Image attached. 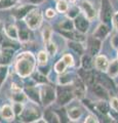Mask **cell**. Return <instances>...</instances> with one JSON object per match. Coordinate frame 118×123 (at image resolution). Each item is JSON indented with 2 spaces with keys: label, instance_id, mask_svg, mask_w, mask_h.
I'll use <instances>...</instances> for the list:
<instances>
[{
  "label": "cell",
  "instance_id": "6da1fadb",
  "mask_svg": "<svg viewBox=\"0 0 118 123\" xmlns=\"http://www.w3.org/2000/svg\"><path fill=\"white\" fill-rule=\"evenodd\" d=\"M34 67H35V59L32 53L24 52L18 57L16 68L21 77L29 76L33 72Z\"/></svg>",
  "mask_w": 118,
  "mask_h": 123
},
{
  "label": "cell",
  "instance_id": "7a4b0ae2",
  "mask_svg": "<svg viewBox=\"0 0 118 123\" xmlns=\"http://www.w3.org/2000/svg\"><path fill=\"white\" fill-rule=\"evenodd\" d=\"M26 22H27L28 26L31 29H37L40 26L41 22H42V14H41L40 10L34 9L31 10L30 12L26 15Z\"/></svg>",
  "mask_w": 118,
  "mask_h": 123
},
{
  "label": "cell",
  "instance_id": "3957f363",
  "mask_svg": "<svg viewBox=\"0 0 118 123\" xmlns=\"http://www.w3.org/2000/svg\"><path fill=\"white\" fill-rule=\"evenodd\" d=\"M40 98L43 105H49L56 98V91L52 87L48 85H44L40 92Z\"/></svg>",
  "mask_w": 118,
  "mask_h": 123
},
{
  "label": "cell",
  "instance_id": "277c9868",
  "mask_svg": "<svg viewBox=\"0 0 118 123\" xmlns=\"http://www.w3.org/2000/svg\"><path fill=\"white\" fill-rule=\"evenodd\" d=\"M102 18L106 23H109L113 18L112 7L108 0H103L102 1Z\"/></svg>",
  "mask_w": 118,
  "mask_h": 123
},
{
  "label": "cell",
  "instance_id": "5b68a950",
  "mask_svg": "<svg viewBox=\"0 0 118 123\" xmlns=\"http://www.w3.org/2000/svg\"><path fill=\"white\" fill-rule=\"evenodd\" d=\"M23 120L27 123L33 122L34 120H36L40 117V112L36 109H31V108H28L27 110H25V112L23 113Z\"/></svg>",
  "mask_w": 118,
  "mask_h": 123
},
{
  "label": "cell",
  "instance_id": "8992f818",
  "mask_svg": "<svg viewBox=\"0 0 118 123\" xmlns=\"http://www.w3.org/2000/svg\"><path fill=\"white\" fill-rule=\"evenodd\" d=\"M74 94L73 92L69 89H66V88H62V90L59 92V98L58 101L60 105H66L67 103H69L72 98H73Z\"/></svg>",
  "mask_w": 118,
  "mask_h": 123
},
{
  "label": "cell",
  "instance_id": "52a82bcc",
  "mask_svg": "<svg viewBox=\"0 0 118 123\" xmlns=\"http://www.w3.org/2000/svg\"><path fill=\"white\" fill-rule=\"evenodd\" d=\"M100 48H101V41L96 37L90 38L88 40V49L91 55H97L99 50H100Z\"/></svg>",
  "mask_w": 118,
  "mask_h": 123
},
{
  "label": "cell",
  "instance_id": "ba28073f",
  "mask_svg": "<svg viewBox=\"0 0 118 123\" xmlns=\"http://www.w3.org/2000/svg\"><path fill=\"white\" fill-rule=\"evenodd\" d=\"M74 26L77 28V30L81 33H84L87 31V28H88V23L85 20L84 18L82 17H77L75 18V23H74Z\"/></svg>",
  "mask_w": 118,
  "mask_h": 123
},
{
  "label": "cell",
  "instance_id": "9c48e42d",
  "mask_svg": "<svg viewBox=\"0 0 118 123\" xmlns=\"http://www.w3.org/2000/svg\"><path fill=\"white\" fill-rule=\"evenodd\" d=\"M12 55H13V49L6 46L1 51V59H0V61H1L2 64H8L11 61V59H12Z\"/></svg>",
  "mask_w": 118,
  "mask_h": 123
},
{
  "label": "cell",
  "instance_id": "30bf717a",
  "mask_svg": "<svg viewBox=\"0 0 118 123\" xmlns=\"http://www.w3.org/2000/svg\"><path fill=\"white\" fill-rule=\"evenodd\" d=\"M79 75L83 79V81L85 82L87 85H91L94 81V75L93 72H90L89 70H80Z\"/></svg>",
  "mask_w": 118,
  "mask_h": 123
},
{
  "label": "cell",
  "instance_id": "8fae6325",
  "mask_svg": "<svg viewBox=\"0 0 118 123\" xmlns=\"http://www.w3.org/2000/svg\"><path fill=\"white\" fill-rule=\"evenodd\" d=\"M96 67L100 71H107L109 68L108 61L104 55H99L96 59Z\"/></svg>",
  "mask_w": 118,
  "mask_h": 123
},
{
  "label": "cell",
  "instance_id": "7c38bea8",
  "mask_svg": "<svg viewBox=\"0 0 118 123\" xmlns=\"http://www.w3.org/2000/svg\"><path fill=\"white\" fill-rule=\"evenodd\" d=\"M0 114H1V117L3 119H5V120H11L13 118V110L8 105H5L1 108Z\"/></svg>",
  "mask_w": 118,
  "mask_h": 123
},
{
  "label": "cell",
  "instance_id": "4fadbf2b",
  "mask_svg": "<svg viewBox=\"0 0 118 123\" xmlns=\"http://www.w3.org/2000/svg\"><path fill=\"white\" fill-rule=\"evenodd\" d=\"M82 8H83L84 13L86 14L87 18H88V20H93L94 18V15H96V12H94V9H93V7L91 6L90 3L87 1L82 2Z\"/></svg>",
  "mask_w": 118,
  "mask_h": 123
},
{
  "label": "cell",
  "instance_id": "5bb4252c",
  "mask_svg": "<svg viewBox=\"0 0 118 123\" xmlns=\"http://www.w3.org/2000/svg\"><path fill=\"white\" fill-rule=\"evenodd\" d=\"M93 92L98 95V97H100L102 98H108L107 90H106V88L103 85H101V84H97V85L93 86Z\"/></svg>",
  "mask_w": 118,
  "mask_h": 123
},
{
  "label": "cell",
  "instance_id": "9a60e30c",
  "mask_svg": "<svg viewBox=\"0 0 118 123\" xmlns=\"http://www.w3.org/2000/svg\"><path fill=\"white\" fill-rule=\"evenodd\" d=\"M63 34L64 36H66L67 38H70L72 40H76V41H82L84 40V38H83V35L79 33H73L72 31H63V32H61Z\"/></svg>",
  "mask_w": 118,
  "mask_h": 123
},
{
  "label": "cell",
  "instance_id": "2e32d148",
  "mask_svg": "<svg viewBox=\"0 0 118 123\" xmlns=\"http://www.w3.org/2000/svg\"><path fill=\"white\" fill-rule=\"evenodd\" d=\"M108 32H109V31H108L107 27H106L105 25H101L97 29L96 33H94V37H96V38H104V37L107 36Z\"/></svg>",
  "mask_w": 118,
  "mask_h": 123
},
{
  "label": "cell",
  "instance_id": "e0dca14e",
  "mask_svg": "<svg viewBox=\"0 0 118 123\" xmlns=\"http://www.w3.org/2000/svg\"><path fill=\"white\" fill-rule=\"evenodd\" d=\"M5 32H6V35L9 38H11V39H17L18 38V30L16 27L12 25L7 26L5 29Z\"/></svg>",
  "mask_w": 118,
  "mask_h": 123
},
{
  "label": "cell",
  "instance_id": "ac0fdd59",
  "mask_svg": "<svg viewBox=\"0 0 118 123\" xmlns=\"http://www.w3.org/2000/svg\"><path fill=\"white\" fill-rule=\"evenodd\" d=\"M26 91H27V93H28V97L31 99H33L34 102H37V103L40 102V95L38 94V91L35 88H27Z\"/></svg>",
  "mask_w": 118,
  "mask_h": 123
},
{
  "label": "cell",
  "instance_id": "d6986e66",
  "mask_svg": "<svg viewBox=\"0 0 118 123\" xmlns=\"http://www.w3.org/2000/svg\"><path fill=\"white\" fill-rule=\"evenodd\" d=\"M82 67L84 70H90L93 68V61L89 55H84L82 56Z\"/></svg>",
  "mask_w": 118,
  "mask_h": 123
},
{
  "label": "cell",
  "instance_id": "ffe728a7",
  "mask_svg": "<svg viewBox=\"0 0 118 123\" xmlns=\"http://www.w3.org/2000/svg\"><path fill=\"white\" fill-rule=\"evenodd\" d=\"M108 72L111 77H115L118 75V62L117 61L112 62L111 65H110L108 68Z\"/></svg>",
  "mask_w": 118,
  "mask_h": 123
},
{
  "label": "cell",
  "instance_id": "44dd1931",
  "mask_svg": "<svg viewBox=\"0 0 118 123\" xmlns=\"http://www.w3.org/2000/svg\"><path fill=\"white\" fill-rule=\"evenodd\" d=\"M98 77H99V80L103 83V86L104 87H113L114 86L113 83H112V80L110 78H108L107 76L100 74V75H98Z\"/></svg>",
  "mask_w": 118,
  "mask_h": 123
},
{
  "label": "cell",
  "instance_id": "7402d4cb",
  "mask_svg": "<svg viewBox=\"0 0 118 123\" xmlns=\"http://www.w3.org/2000/svg\"><path fill=\"white\" fill-rule=\"evenodd\" d=\"M81 116V110L79 108H73L69 111V118L71 120H78V118Z\"/></svg>",
  "mask_w": 118,
  "mask_h": 123
},
{
  "label": "cell",
  "instance_id": "603a6c76",
  "mask_svg": "<svg viewBox=\"0 0 118 123\" xmlns=\"http://www.w3.org/2000/svg\"><path fill=\"white\" fill-rule=\"evenodd\" d=\"M45 119L48 123H60L59 118L56 117V115L52 112H46L45 113Z\"/></svg>",
  "mask_w": 118,
  "mask_h": 123
},
{
  "label": "cell",
  "instance_id": "cb8c5ba5",
  "mask_svg": "<svg viewBox=\"0 0 118 123\" xmlns=\"http://www.w3.org/2000/svg\"><path fill=\"white\" fill-rule=\"evenodd\" d=\"M30 9H31V7L30 6H23V7H21V8H19L17 10V12H16L17 17L19 18H21L24 17V15H27L30 12Z\"/></svg>",
  "mask_w": 118,
  "mask_h": 123
},
{
  "label": "cell",
  "instance_id": "d4e9b609",
  "mask_svg": "<svg viewBox=\"0 0 118 123\" xmlns=\"http://www.w3.org/2000/svg\"><path fill=\"white\" fill-rule=\"evenodd\" d=\"M61 28L65 31H72L74 28V24L72 21L67 20V21H64L63 23H61Z\"/></svg>",
  "mask_w": 118,
  "mask_h": 123
},
{
  "label": "cell",
  "instance_id": "484cf974",
  "mask_svg": "<svg viewBox=\"0 0 118 123\" xmlns=\"http://www.w3.org/2000/svg\"><path fill=\"white\" fill-rule=\"evenodd\" d=\"M97 108H98V110L100 111V112H102L103 114H107L109 112V105L106 102H100L97 105Z\"/></svg>",
  "mask_w": 118,
  "mask_h": 123
},
{
  "label": "cell",
  "instance_id": "4316f807",
  "mask_svg": "<svg viewBox=\"0 0 118 123\" xmlns=\"http://www.w3.org/2000/svg\"><path fill=\"white\" fill-rule=\"evenodd\" d=\"M66 67H67V65L66 63L63 61V60H61L59 61L58 63L56 64V66H55V70L58 72V73H63L65 70H66Z\"/></svg>",
  "mask_w": 118,
  "mask_h": 123
},
{
  "label": "cell",
  "instance_id": "83f0119b",
  "mask_svg": "<svg viewBox=\"0 0 118 123\" xmlns=\"http://www.w3.org/2000/svg\"><path fill=\"white\" fill-rule=\"evenodd\" d=\"M69 46L72 49H73V50H75L77 53H80V55H81V53L83 52L82 45H80L78 42H73V41H72V42H70V43H69Z\"/></svg>",
  "mask_w": 118,
  "mask_h": 123
},
{
  "label": "cell",
  "instance_id": "f1b7e54d",
  "mask_svg": "<svg viewBox=\"0 0 118 123\" xmlns=\"http://www.w3.org/2000/svg\"><path fill=\"white\" fill-rule=\"evenodd\" d=\"M56 8L60 12H65V11L68 10V4L66 1H64V0H60L58 2V4H56Z\"/></svg>",
  "mask_w": 118,
  "mask_h": 123
},
{
  "label": "cell",
  "instance_id": "f546056e",
  "mask_svg": "<svg viewBox=\"0 0 118 123\" xmlns=\"http://www.w3.org/2000/svg\"><path fill=\"white\" fill-rule=\"evenodd\" d=\"M6 75H7V68L4 66H1L0 67V86H1L2 83L4 82Z\"/></svg>",
  "mask_w": 118,
  "mask_h": 123
},
{
  "label": "cell",
  "instance_id": "4dcf8cb0",
  "mask_svg": "<svg viewBox=\"0 0 118 123\" xmlns=\"http://www.w3.org/2000/svg\"><path fill=\"white\" fill-rule=\"evenodd\" d=\"M13 0H0V9H5L12 6Z\"/></svg>",
  "mask_w": 118,
  "mask_h": 123
},
{
  "label": "cell",
  "instance_id": "1f68e13d",
  "mask_svg": "<svg viewBox=\"0 0 118 123\" xmlns=\"http://www.w3.org/2000/svg\"><path fill=\"white\" fill-rule=\"evenodd\" d=\"M63 61L66 63L67 66H73L74 62H73V57H72L70 55H65L63 56Z\"/></svg>",
  "mask_w": 118,
  "mask_h": 123
},
{
  "label": "cell",
  "instance_id": "d6a6232c",
  "mask_svg": "<svg viewBox=\"0 0 118 123\" xmlns=\"http://www.w3.org/2000/svg\"><path fill=\"white\" fill-rule=\"evenodd\" d=\"M19 36H20L21 41H27L29 39V33L27 30H21Z\"/></svg>",
  "mask_w": 118,
  "mask_h": 123
},
{
  "label": "cell",
  "instance_id": "836d02e7",
  "mask_svg": "<svg viewBox=\"0 0 118 123\" xmlns=\"http://www.w3.org/2000/svg\"><path fill=\"white\" fill-rule=\"evenodd\" d=\"M38 61L40 64H45L47 62V55L44 51H40L38 55Z\"/></svg>",
  "mask_w": 118,
  "mask_h": 123
},
{
  "label": "cell",
  "instance_id": "e575fe53",
  "mask_svg": "<svg viewBox=\"0 0 118 123\" xmlns=\"http://www.w3.org/2000/svg\"><path fill=\"white\" fill-rule=\"evenodd\" d=\"M43 36H44V41L46 42V43H49V41H50V37H51V30L50 29H45L44 33H43Z\"/></svg>",
  "mask_w": 118,
  "mask_h": 123
},
{
  "label": "cell",
  "instance_id": "d590c367",
  "mask_svg": "<svg viewBox=\"0 0 118 123\" xmlns=\"http://www.w3.org/2000/svg\"><path fill=\"white\" fill-rule=\"evenodd\" d=\"M22 111H23V106L21 105V103H16L14 104V106H13V112L18 114V115H20L22 113Z\"/></svg>",
  "mask_w": 118,
  "mask_h": 123
},
{
  "label": "cell",
  "instance_id": "8d00e7d4",
  "mask_svg": "<svg viewBox=\"0 0 118 123\" xmlns=\"http://www.w3.org/2000/svg\"><path fill=\"white\" fill-rule=\"evenodd\" d=\"M59 82H60L61 84H68L69 82H71V78H70V76H69V75L62 76V77H60Z\"/></svg>",
  "mask_w": 118,
  "mask_h": 123
},
{
  "label": "cell",
  "instance_id": "74e56055",
  "mask_svg": "<svg viewBox=\"0 0 118 123\" xmlns=\"http://www.w3.org/2000/svg\"><path fill=\"white\" fill-rule=\"evenodd\" d=\"M47 50L48 52L50 53V55H55L56 53V45L55 44H52V43H47Z\"/></svg>",
  "mask_w": 118,
  "mask_h": 123
},
{
  "label": "cell",
  "instance_id": "f35d334b",
  "mask_svg": "<svg viewBox=\"0 0 118 123\" xmlns=\"http://www.w3.org/2000/svg\"><path fill=\"white\" fill-rule=\"evenodd\" d=\"M13 99L17 103H21L22 101H24V99H25V95L24 94H21V93H16V94L13 95Z\"/></svg>",
  "mask_w": 118,
  "mask_h": 123
},
{
  "label": "cell",
  "instance_id": "ab89813d",
  "mask_svg": "<svg viewBox=\"0 0 118 123\" xmlns=\"http://www.w3.org/2000/svg\"><path fill=\"white\" fill-rule=\"evenodd\" d=\"M111 107H112L115 111H118V98H113L111 99Z\"/></svg>",
  "mask_w": 118,
  "mask_h": 123
},
{
  "label": "cell",
  "instance_id": "60d3db41",
  "mask_svg": "<svg viewBox=\"0 0 118 123\" xmlns=\"http://www.w3.org/2000/svg\"><path fill=\"white\" fill-rule=\"evenodd\" d=\"M84 123H98V122H97L96 117L93 116V115H89V116H87V117H86Z\"/></svg>",
  "mask_w": 118,
  "mask_h": 123
},
{
  "label": "cell",
  "instance_id": "b9f144b4",
  "mask_svg": "<svg viewBox=\"0 0 118 123\" xmlns=\"http://www.w3.org/2000/svg\"><path fill=\"white\" fill-rule=\"evenodd\" d=\"M111 43L113 45V47H118V34L114 35L111 39Z\"/></svg>",
  "mask_w": 118,
  "mask_h": 123
},
{
  "label": "cell",
  "instance_id": "7bdbcfd3",
  "mask_svg": "<svg viewBox=\"0 0 118 123\" xmlns=\"http://www.w3.org/2000/svg\"><path fill=\"white\" fill-rule=\"evenodd\" d=\"M34 78H35V80H37L38 82H45V81H46L45 77H44V76H41L40 74H36Z\"/></svg>",
  "mask_w": 118,
  "mask_h": 123
},
{
  "label": "cell",
  "instance_id": "ee69618b",
  "mask_svg": "<svg viewBox=\"0 0 118 123\" xmlns=\"http://www.w3.org/2000/svg\"><path fill=\"white\" fill-rule=\"evenodd\" d=\"M77 14H78V9L77 8H73V9L70 10L69 17L70 18H77Z\"/></svg>",
  "mask_w": 118,
  "mask_h": 123
},
{
  "label": "cell",
  "instance_id": "f6af8a7d",
  "mask_svg": "<svg viewBox=\"0 0 118 123\" xmlns=\"http://www.w3.org/2000/svg\"><path fill=\"white\" fill-rule=\"evenodd\" d=\"M55 10L54 9H47L46 11V17L47 18H54L55 17Z\"/></svg>",
  "mask_w": 118,
  "mask_h": 123
},
{
  "label": "cell",
  "instance_id": "bcb514c9",
  "mask_svg": "<svg viewBox=\"0 0 118 123\" xmlns=\"http://www.w3.org/2000/svg\"><path fill=\"white\" fill-rule=\"evenodd\" d=\"M113 21H114V24L115 25L118 24V12H116L115 14L113 15Z\"/></svg>",
  "mask_w": 118,
  "mask_h": 123
},
{
  "label": "cell",
  "instance_id": "7dc6e473",
  "mask_svg": "<svg viewBox=\"0 0 118 123\" xmlns=\"http://www.w3.org/2000/svg\"><path fill=\"white\" fill-rule=\"evenodd\" d=\"M31 3H34V4H36V3H40V2H42L43 0H29Z\"/></svg>",
  "mask_w": 118,
  "mask_h": 123
},
{
  "label": "cell",
  "instance_id": "c3c4849f",
  "mask_svg": "<svg viewBox=\"0 0 118 123\" xmlns=\"http://www.w3.org/2000/svg\"><path fill=\"white\" fill-rule=\"evenodd\" d=\"M2 30V24H1V22H0V31Z\"/></svg>",
  "mask_w": 118,
  "mask_h": 123
},
{
  "label": "cell",
  "instance_id": "681fc988",
  "mask_svg": "<svg viewBox=\"0 0 118 123\" xmlns=\"http://www.w3.org/2000/svg\"><path fill=\"white\" fill-rule=\"evenodd\" d=\"M39 123H46V122H45V121H40Z\"/></svg>",
  "mask_w": 118,
  "mask_h": 123
},
{
  "label": "cell",
  "instance_id": "f907efd6",
  "mask_svg": "<svg viewBox=\"0 0 118 123\" xmlns=\"http://www.w3.org/2000/svg\"><path fill=\"white\" fill-rule=\"evenodd\" d=\"M69 1H71V2H74V1H75V0H69Z\"/></svg>",
  "mask_w": 118,
  "mask_h": 123
},
{
  "label": "cell",
  "instance_id": "816d5d0a",
  "mask_svg": "<svg viewBox=\"0 0 118 123\" xmlns=\"http://www.w3.org/2000/svg\"><path fill=\"white\" fill-rule=\"evenodd\" d=\"M116 27H117V29H118V24H117V25H116Z\"/></svg>",
  "mask_w": 118,
  "mask_h": 123
},
{
  "label": "cell",
  "instance_id": "f5cc1de1",
  "mask_svg": "<svg viewBox=\"0 0 118 123\" xmlns=\"http://www.w3.org/2000/svg\"><path fill=\"white\" fill-rule=\"evenodd\" d=\"M14 123H21V122H14Z\"/></svg>",
  "mask_w": 118,
  "mask_h": 123
}]
</instances>
